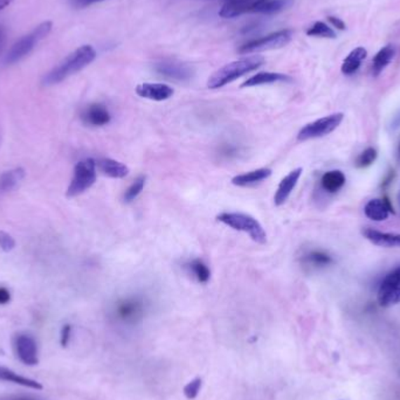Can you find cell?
<instances>
[{
  "label": "cell",
  "instance_id": "cell-1",
  "mask_svg": "<svg viewBox=\"0 0 400 400\" xmlns=\"http://www.w3.org/2000/svg\"><path fill=\"white\" fill-rule=\"evenodd\" d=\"M95 58H96V52L91 46H81L76 51L70 53L69 55L67 56L62 62H60L54 69L51 70L44 77L42 82L45 86L60 84L74 74H76L77 72L86 68L88 65H91Z\"/></svg>",
  "mask_w": 400,
  "mask_h": 400
},
{
  "label": "cell",
  "instance_id": "cell-2",
  "mask_svg": "<svg viewBox=\"0 0 400 400\" xmlns=\"http://www.w3.org/2000/svg\"><path fill=\"white\" fill-rule=\"evenodd\" d=\"M294 0H232L224 4L219 12L222 18H235L246 13L276 14L287 10Z\"/></svg>",
  "mask_w": 400,
  "mask_h": 400
},
{
  "label": "cell",
  "instance_id": "cell-3",
  "mask_svg": "<svg viewBox=\"0 0 400 400\" xmlns=\"http://www.w3.org/2000/svg\"><path fill=\"white\" fill-rule=\"evenodd\" d=\"M265 63V59L261 55L246 56L240 60H235L233 62L227 63L207 81V87L210 89H219L226 84H231L239 77L244 76L245 74L251 73L258 69Z\"/></svg>",
  "mask_w": 400,
  "mask_h": 400
},
{
  "label": "cell",
  "instance_id": "cell-4",
  "mask_svg": "<svg viewBox=\"0 0 400 400\" xmlns=\"http://www.w3.org/2000/svg\"><path fill=\"white\" fill-rule=\"evenodd\" d=\"M217 220L228 227L233 228L235 231L245 232L260 245L266 244L267 233L263 229L262 225L249 214L240 213V212H222L218 214Z\"/></svg>",
  "mask_w": 400,
  "mask_h": 400
},
{
  "label": "cell",
  "instance_id": "cell-5",
  "mask_svg": "<svg viewBox=\"0 0 400 400\" xmlns=\"http://www.w3.org/2000/svg\"><path fill=\"white\" fill-rule=\"evenodd\" d=\"M53 24L51 21H45L35 27L31 33L25 35L19 41L15 42L12 48L8 51L5 56V63L6 65H13V63L20 61L22 58L28 55L33 51L35 46L45 39L52 29Z\"/></svg>",
  "mask_w": 400,
  "mask_h": 400
},
{
  "label": "cell",
  "instance_id": "cell-6",
  "mask_svg": "<svg viewBox=\"0 0 400 400\" xmlns=\"http://www.w3.org/2000/svg\"><path fill=\"white\" fill-rule=\"evenodd\" d=\"M147 312V302L143 298L131 295L116 302L114 314L117 321L126 326H136Z\"/></svg>",
  "mask_w": 400,
  "mask_h": 400
},
{
  "label": "cell",
  "instance_id": "cell-7",
  "mask_svg": "<svg viewBox=\"0 0 400 400\" xmlns=\"http://www.w3.org/2000/svg\"><path fill=\"white\" fill-rule=\"evenodd\" d=\"M96 161L91 158L80 161L74 168L73 178L70 180L69 186L67 189V196H80L91 189L96 182Z\"/></svg>",
  "mask_w": 400,
  "mask_h": 400
},
{
  "label": "cell",
  "instance_id": "cell-8",
  "mask_svg": "<svg viewBox=\"0 0 400 400\" xmlns=\"http://www.w3.org/2000/svg\"><path fill=\"white\" fill-rule=\"evenodd\" d=\"M343 119L344 115L342 112H336V114L324 116L322 119L308 123L300 130V133H298V140L305 142V140H315V138L326 136L340 126Z\"/></svg>",
  "mask_w": 400,
  "mask_h": 400
},
{
  "label": "cell",
  "instance_id": "cell-9",
  "mask_svg": "<svg viewBox=\"0 0 400 400\" xmlns=\"http://www.w3.org/2000/svg\"><path fill=\"white\" fill-rule=\"evenodd\" d=\"M293 36V31L291 29H281L272 34L263 36V38L255 39L252 41L247 42L241 46L239 49L240 54H247V53L263 52V51H272V49L282 48L284 46L291 42Z\"/></svg>",
  "mask_w": 400,
  "mask_h": 400
},
{
  "label": "cell",
  "instance_id": "cell-10",
  "mask_svg": "<svg viewBox=\"0 0 400 400\" xmlns=\"http://www.w3.org/2000/svg\"><path fill=\"white\" fill-rule=\"evenodd\" d=\"M380 307L389 308L400 303V266L391 270L382 281L377 293Z\"/></svg>",
  "mask_w": 400,
  "mask_h": 400
},
{
  "label": "cell",
  "instance_id": "cell-11",
  "mask_svg": "<svg viewBox=\"0 0 400 400\" xmlns=\"http://www.w3.org/2000/svg\"><path fill=\"white\" fill-rule=\"evenodd\" d=\"M154 70L161 76L180 82L191 80L194 74L192 67L178 61H161L154 66Z\"/></svg>",
  "mask_w": 400,
  "mask_h": 400
},
{
  "label": "cell",
  "instance_id": "cell-12",
  "mask_svg": "<svg viewBox=\"0 0 400 400\" xmlns=\"http://www.w3.org/2000/svg\"><path fill=\"white\" fill-rule=\"evenodd\" d=\"M14 347H15L18 357L24 364L29 365V366L38 364V345L33 337L25 335V333L18 335Z\"/></svg>",
  "mask_w": 400,
  "mask_h": 400
},
{
  "label": "cell",
  "instance_id": "cell-13",
  "mask_svg": "<svg viewBox=\"0 0 400 400\" xmlns=\"http://www.w3.org/2000/svg\"><path fill=\"white\" fill-rule=\"evenodd\" d=\"M173 89L168 84H140L136 87V94L140 98H147L151 101H165L172 98Z\"/></svg>",
  "mask_w": 400,
  "mask_h": 400
},
{
  "label": "cell",
  "instance_id": "cell-14",
  "mask_svg": "<svg viewBox=\"0 0 400 400\" xmlns=\"http://www.w3.org/2000/svg\"><path fill=\"white\" fill-rule=\"evenodd\" d=\"M363 235L373 245L384 247V248H400V234L389 233L373 229V228H364Z\"/></svg>",
  "mask_w": 400,
  "mask_h": 400
},
{
  "label": "cell",
  "instance_id": "cell-15",
  "mask_svg": "<svg viewBox=\"0 0 400 400\" xmlns=\"http://www.w3.org/2000/svg\"><path fill=\"white\" fill-rule=\"evenodd\" d=\"M302 172H303L302 168H295L281 180L276 192H275V196H274V203L276 206H281L287 201L288 198L293 192V189L298 184V179L301 178Z\"/></svg>",
  "mask_w": 400,
  "mask_h": 400
},
{
  "label": "cell",
  "instance_id": "cell-16",
  "mask_svg": "<svg viewBox=\"0 0 400 400\" xmlns=\"http://www.w3.org/2000/svg\"><path fill=\"white\" fill-rule=\"evenodd\" d=\"M82 119L88 126H103L110 123L112 115L105 105L101 103H93L84 109L82 112Z\"/></svg>",
  "mask_w": 400,
  "mask_h": 400
},
{
  "label": "cell",
  "instance_id": "cell-17",
  "mask_svg": "<svg viewBox=\"0 0 400 400\" xmlns=\"http://www.w3.org/2000/svg\"><path fill=\"white\" fill-rule=\"evenodd\" d=\"M392 207L387 199H371L365 205L364 213L368 219L373 221H384L389 218Z\"/></svg>",
  "mask_w": 400,
  "mask_h": 400
},
{
  "label": "cell",
  "instance_id": "cell-18",
  "mask_svg": "<svg viewBox=\"0 0 400 400\" xmlns=\"http://www.w3.org/2000/svg\"><path fill=\"white\" fill-rule=\"evenodd\" d=\"M270 175H272L270 168H258V170H253V171L235 175L232 178V184L239 186V187H247V186L255 185V184L266 180V179L269 178Z\"/></svg>",
  "mask_w": 400,
  "mask_h": 400
},
{
  "label": "cell",
  "instance_id": "cell-19",
  "mask_svg": "<svg viewBox=\"0 0 400 400\" xmlns=\"http://www.w3.org/2000/svg\"><path fill=\"white\" fill-rule=\"evenodd\" d=\"M96 168L110 178H124L129 173V168L121 161H115L112 158H101L96 161Z\"/></svg>",
  "mask_w": 400,
  "mask_h": 400
},
{
  "label": "cell",
  "instance_id": "cell-20",
  "mask_svg": "<svg viewBox=\"0 0 400 400\" xmlns=\"http://www.w3.org/2000/svg\"><path fill=\"white\" fill-rule=\"evenodd\" d=\"M291 81V77L286 74L272 73V72H261L249 77L241 84L242 88L256 87L262 84H276V82H288Z\"/></svg>",
  "mask_w": 400,
  "mask_h": 400
},
{
  "label": "cell",
  "instance_id": "cell-21",
  "mask_svg": "<svg viewBox=\"0 0 400 400\" xmlns=\"http://www.w3.org/2000/svg\"><path fill=\"white\" fill-rule=\"evenodd\" d=\"M0 380L13 382V384L24 386V387H28V389H44V386L40 382L34 380V379L27 378V377H24V375H19L17 372H14L11 368H3V366H0Z\"/></svg>",
  "mask_w": 400,
  "mask_h": 400
},
{
  "label": "cell",
  "instance_id": "cell-22",
  "mask_svg": "<svg viewBox=\"0 0 400 400\" xmlns=\"http://www.w3.org/2000/svg\"><path fill=\"white\" fill-rule=\"evenodd\" d=\"M368 55V51L364 47H357L354 51H351L350 54L344 59L340 70L344 75H352L356 73L361 62L364 61L365 58Z\"/></svg>",
  "mask_w": 400,
  "mask_h": 400
},
{
  "label": "cell",
  "instance_id": "cell-23",
  "mask_svg": "<svg viewBox=\"0 0 400 400\" xmlns=\"http://www.w3.org/2000/svg\"><path fill=\"white\" fill-rule=\"evenodd\" d=\"M396 55V48L393 45H387L382 47L375 58L372 60V75L378 76L382 73V70L389 66V62L392 61L393 58Z\"/></svg>",
  "mask_w": 400,
  "mask_h": 400
},
{
  "label": "cell",
  "instance_id": "cell-24",
  "mask_svg": "<svg viewBox=\"0 0 400 400\" xmlns=\"http://www.w3.org/2000/svg\"><path fill=\"white\" fill-rule=\"evenodd\" d=\"M345 180L347 178H345L343 172L340 171V170H333V171L326 172L322 175L321 185L326 192L335 193L343 187Z\"/></svg>",
  "mask_w": 400,
  "mask_h": 400
},
{
  "label": "cell",
  "instance_id": "cell-25",
  "mask_svg": "<svg viewBox=\"0 0 400 400\" xmlns=\"http://www.w3.org/2000/svg\"><path fill=\"white\" fill-rule=\"evenodd\" d=\"M24 178V168H13V170L5 172L0 175V193L8 192V191L15 189L18 184Z\"/></svg>",
  "mask_w": 400,
  "mask_h": 400
},
{
  "label": "cell",
  "instance_id": "cell-26",
  "mask_svg": "<svg viewBox=\"0 0 400 400\" xmlns=\"http://www.w3.org/2000/svg\"><path fill=\"white\" fill-rule=\"evenodd\" d=\"M302 262L309 267L321 268V267L329 266L330 263L333 262V259L328 253L319 251V249H312L303 254Z\"/></svg>",
  "mask_w": 400,
  "mask_h": 400
},
{
  "label": "cell",
  "instance_id": "cell-27",
  "mask_svg": "<svg viewBox=\"0 0 400 400\" xmlns=\"http://www.w3.org/2000/svg\"><path fill=\"white\" fill-rule=\"evenodd\" d=\"M189 273L199 284H207L210 281L211 270L203 260L194 259L187 263Z\"/></svg>",
  "mask_w": 400,
  "mask_h": 400
},
{
  "label": "cell",
  "instance_id": "cell-28",
  "mask_svg": "<svg viewBox=\"0 0 400 400\" xmlns=\"http://www.w3.org/2000/svg\"><path fill=\"white\" fill-rule=\"evenodd\" d=\"M307 34L310 35V36H317V38H336V33H335L333 28L329 27L328 25L324 24L322 21H316L315 24L309 27Z\"/></svg>",
  "mask_w": 400,
  "mask_h": 400
},
{
  "label": "cell",
  "instance_id": "cell-29",
  "mask_svg": "<svg viewBox=\"0 0 400 400\" xmlns=\"http://www.w3.org/2000/svg\"><path fill=\"white\" fill-rule=\"evenodd\" d=\"M145 175H140L135 179V182L126 189L123 196V199L126 203H131L133 200L136 199L137 196H140V192L143 191L144 186H145Z\"/></svg>",
  "mask_w": 400,
  "mask_h": 400
},
{
  "label": "cell",
  "instance_id": "cell-30",
  "mask_svg": "<svg viewBox=\"0 0 400 400\" xmlns=\"http://www.w3.org/2000/svg\"><path fill=\"white\" fill-rule=\"evenodd\" d=\"M377 156H378V154H377V150H375V147H368L361 154H359L354 165L358 168H368V166L375 163Z\"/></svg>",
  "mask_w": 400,
  "mask_h": 400
},
{
  "label": "cell",
  "instance_id": "cell-31",
  "mask_svg": "<svg viewBox=\"0 0 400 400\" xmlns=\"http://www.w3.org/2000/svg\"><path fill=\"white\" fill-rule=\"evenodd\" d=\"M201 385H203L201 378H194L191 382H187L184 387V394H185L186 398L189 400L196 399V396L199 394Z\"/></svg>",
  "mask_w": 400,
  "mask_h": 400
},
{
  "label": "cell",
  "instance_id": "cell-32",
  "mask_svg": "<svg viewBox=\"0 0 400 400\" xmlns=\"http://www.w3.org/2000/svg\"><path fill=\"white\" fill-rule=\"evenodd\" d=\"M15 247V240L12 235L8 234L6 232L0 231V248L4 252H11Z\"/></svg>",
  "mask_w": 400,
  "mask_h": 400
},
{
  "label": "cell",
  "instance_id": "cell-33",
  "mask_svg": "<svg viewBox=\"0 0 400 400\" xmlns=\"http://www.w3.org/2000/svg\"><path fill=\"white\" fill-rule=\"evenodd\" d=\"M70 335H72V326L66 324L61 329V336H60V342L62 347H67V344L69 343Z\"/></svg>",
  "mask_w": 400,
  "mask_h": 400
},
{
  "label": "cell",
  "instance_id": "cell-34",
  "mask_svg": "<svg viewBox=\"0 0 400 400\" xmlns=\"http://www.w3.org/2000/svg\"><path fill=\"white\" fill-rule=\"evenodd\" d=\"M11 300L10 291L5 287H0V305H6Z\"/></svg>",
  "mask_w": 400,
  "mask_h": 400
},
{
  "label": "cell",
  "instance_id": "cell-35",
  "mask_svg": "<svg viewBox=\"0 0 400 400\" xmlns=\"http://www.w3.org/2000/svg\"><path fill=\"white\" fill-rule=\"evenodd\" d=\"M74 6L76 7H86L89 6L91 4L98 3V1H102V0H70Z\"/></svg>",
  "mask_w": 400,
  "mask_h": 400
},
{
  "label": "cell",
  "instance_id": "cell-36",
  "mask_svg": "<svg viewBox=\"0 0 400 400\" xmlns=\"http://www.w3.org/2000/svg\"><path fill=\"white\" fill-rule=\"evenodd\" d=\"M328 20L331 22V25H333V26L338 28V29H342V31H343V29H345V24H344L343 21L340 20V18L329 17L328 18Z\"/></svg>",
  "mask_w": 400,
  "mask_h": 400
},
{
  "label": "cell",
  "instance_id": "cell-37",
  "mask_svg": "<svg viewBox=\"0 0 400 400\" xmlns=\"http://www.w3.org/2000/svg\"><path fill=\"white\" fill-rule=\"evenodd\" d=\"M13 0H0V11L4 10L5 7L8 6Z\"/></svg>",
  "mask_w": 400,
  "mask_h": 400
},
{
  "label": "cell",
  "instance_id": "cell-38",
  "mask_svg": "<svg viewBox=\"0 0 400 400\" xmlns=\"http://www.w3.org/2000/svg\"><path fill=\"white\" fill-rule=\"evenodd\" d=\"M4 40H5V32H4V28L0 26V51H1V47H3Z\"/></svg>",
  "mask_w": 400,
  "mask_h": 400
},
{
  "label": "cell",
  "instance_id": "cell-39",
  "mask_svg": "<svg viewBox=\"0 0 400 400\" xmlns=\"http://www.w3.org/2000/svg\"><path fill=\"white\" fill-rule=\"evenodd\" d=\"M396 157H398V161H400V142L399 145H398V150H396Z\"/></svg>",
  "mask_w": 400,
  "mask_h": 400
},
{
  "label": "cell",
  "instance_id": "cell-40",
  "mask_svg": "<svg viewBox=\"0 0 400 400\" xmlns=\"http://www.w3.org/2000/svg\"><path fill=\"white\" fill-rule=\"evenodd\" d=\"M398 203H399V206H400V191L399 193H398Z\"/></svg>",
  "mask_w": 400,
  "mask_h": 400
},
{
  "label": "cell",
  "instance_id": "cell-41",
  "mask_svg": "<svg viewBox=\"0 0 400 400\" xmlns=\"http://www.w3.org/2000/svg\"><path fill=\"white\" fill-rule=\"evenodd\" d=\"M225 3H227V1H232V0H224Z\"/></svg>",
  "mask_w": 400,
  "mask_h": 400
},
{
  "label": "cell",
  "instance_id": "cell-42",
  "mask_svg": "<svg viewBox=\"0 0 400 400\" xmlns=\"http://www.w3.org/2000/svg\"><path fill=\"white\" fill-rule=\"evenodd\" d=\"M21 400H29V399H21Z\"/></svg>",
  "mask_w": 400,
  "mask_h": 400
}]
</instances>
